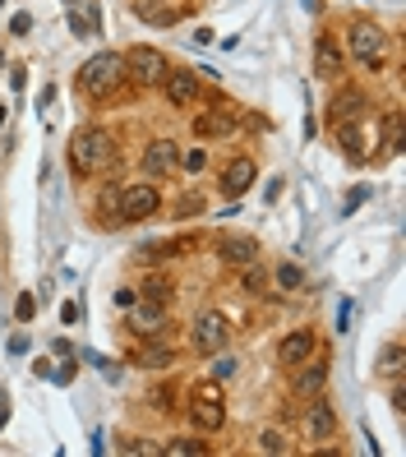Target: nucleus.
<instances>
[{
  "mask_svg": "<svg viewBox=\"0 0 406 457\" xmlns=\"http://www.w3.org/2000/svg\"><path fill=\"white\" fill-rule=\"evenodd\" d=\"M231 129H236V116L227 112V106H212V112L195 116V134H199V139H227Z\"/></svg>",
  "mask_w": 406,
  "mask_h": 457,
  "instance_id": "nucleus-17",
  "label": "nucleus"
},
{
  "mask_svg": "<svg viewBox=\"0 0 406 457\" xmlns=\"http://www.w3.org/2000/svg\"><path fill=\"white\" fill-rule=\"evenodd\" d=\"M295 397H319L323 388H328V361H301V365H295Z\"/></svg>",
  "mask_w": 406,
  "mask_h": 457,
  "instance_id": "nucleus-10",
  "label": "nucleus"
},
{
  "mask_svg": "<svg viewBox=\"0 0 406 457\" xmlns=\"http://www.w3.org/2000/svg\"><path fill=\"white\" fill-rule=\"evenodd\" d=\"M342 70H346V56L337 51V42L333 37H319L314 42V74L333 84V79H342Z\"/></svg>",
  "mask_w": 406,
  "mask_h": 457,
  "instance_id": "nucleus-16",
  "label": "nucleus"
},
{
  "mask_svg": "<svg viewBox=\"0 0 406 457\" xmlns=\"http://www.w3.org/2000/svg\"><path fill=\"white\" fill-rule=\"evenodd\" d=\"M254 176H259V167H254V157H231V162L222 167V195H231V199H240L254 185Z\"/></svg>",
  "mask_w": 406,
  "mask_h": 457,
  "instance_id": "nucleus-11",
  "label": "nucleus"
},
{
  "mask_svg": "<svg viewBox=\"0 0 406 457\" xmlns=\"http://www.w3.org/2000/svg\"><path fill=\"white\" fill-rule=\"evenodd\" d=\"M125 74L139 79V84H162V79H167V56L153 46H129L125 51Z\"/></svg>",
  "mask_w": 406,
  "mask_h": 457,
  "instance_id": "nucleus-7",
  "label": "nucleus"
},
{
  "mask_svg": "<svg viewBox=\"0 0 406 457\" xmlns=\"http://www.w3.org/2000/svg\"><path fill=\"white\" fill-rule=\"evenodd\" d=\"M162 88H167V102H171V106H195V97H199V79H195V70H167Z\"/></svg>",
  "mask_w": 406,
  "mask_h": 457,
  "instance_id": "nucleus-13",
  "label": "nucleus"
},
{
  "mask_svg": "<svg viewBox=\"0 0 406 457\" xmlns=\"http://www.w3.org/2000/svg\"><path fill=\"white\" fill-rule=\"evenodd\" d=\"M259 453H286V439L278 435V429H263V435H259Z\"/></svg>",
  "mask_w": 406,
  "mask_h": 457,
  "instance_id": "nucleus-26",
  "label": "nucleus"
},
{
  "mask_svg": "<svg viewBox=\"0 0 406 457\" xmlns=\"http://www.w3.org/2000/svg\"><path fill=\"white\" fill-rule=\"evenodd\" d=\"M227 337H231V324H227L222 310H203V314L195 319V328H189V346H195V352H203V356L227 352Z\"/></svg>",
  "mask_w": 406,
  "mask_h": 457,
  "instance_id": "nucleus-3",
  "label": "nucleus"
},
{
  "mask_svg": "<svg viewBox=\"0 0 406 457\" xmlns=\"http://www.w3.org/2000/svg\"><path fill=\"white\" fill-rule=\"evenodd\" d=\"M231 374H236V356L218 352V361H212V379H231Z\"/></svg>",
  "mask_w": 406,
  "mask_h": 457,
  "instance_id": "nucleus-27",
  "label": "nucleus"
},
{
  "mask_svg": "<svg viewBox=\"0 0 406 457\" xmlns=\"http://www.w3.org/2000/svg\"><path fill=\"white\" fill-rule=\"evenodd\" d=\"M203 162H208V157H203V148H189V153L180 157L176 167H185V171H203Z\"/></svg>",
  "mask_w": 406,
  "mask_h": 457,
  "instance_id": "nucleus-28",
  "label": "nucleus"
},
{
  "mask_svg": "<svg viewBox=\"0 0 406 457\" xmlns=\"http://www.w3.org/2000/svg\"><path fill=\"white\" fill-rule=\"evenodd\" d=\"M351 51L365 70H384V29L378 23H351Z\"/></svg>",
  "mask_w": 406,
  "mask_h": 457,
  "instance_id": "nucleus-5",
  "label": "nucleus"
},
{
  "mask_svg": "<svg viewBox=\"0 0 406 457\" xmlns=\"http://www.w3.org/2000/svg\"><path fill=\"white\" fill-rule=\"evenodd\" d=\"M144 365H148V370H167V365H171V352H148Z\"/></svg>",
  "mask_w": 406,
  "mask_h": 457,
  "instance_id": "nucleus-29",
  "label": "nucleus"
},
{
  "mask_svg": "<svg viewBox=\"0 0 406 457\" xmlns=\"http://www.w3.org/2000/svg\"><path fill=\"white\" fill-rule=\"evenodd\" d=\"M139 333H162L167 328V305H157V301H139Z\"/></svg>",
  "mask_w": 406,
  "mask_h": 457,
  "instance_id": "nucleus-19",
  "label": "nucleus"
},
{
  "mask_svg": "<svg viewBox=\"0 0 406 457\" xmlns=\"http://www.w3.org/2000/svg\"><path fill=\"white\" fill-rule=\"evenodd\" d=\"M365 93H356V88H342L337 97H333V106H328V120L333 125H356V120H365Z\"/></svg>",
  "mask_w": 406,
  "mask_h": 457,
  "instance_id": "nucleus-14",
  "label": "nucleus"
},
{
  "mask_svg": "<svg viewBox=\"0 0 406 457\" xmlns=\"http://www.w3.org/2000/svg\"><path fill=\"white\" fill-rule=\"evenodd\" d=\"M189 416H195L199 429H222V425H227V407H222V402L212 397L208 388H203V397L195 402V411H189Z\"/></svg>",
  "mask_w": 406,
  "mask_h": 457,
  "instance_id": "nucleus-18",
  "label": "nucleus"
},
{
  "mask_svg": "<svg viewBox=\"0 0 406 457\" xmlns=\"http://www.w3.org/2000/svg\"><path fill=\"white\" fill-rule=\"evenodd\" d=\"M218 259H222L227 268H245V263L259 259V240L245 236V231H227V236L218 240Z\"/></svg>",
  "mask_w": 406,
  "mask_h": 457,
  "instance_id": "nucleus-9",
  "label": "nucleus"
},
{
  "mask_svg": "<svg viewBox=\"0 0 406 457\" xmlns=\"http://www.w3.org/2000/svg\"><path fill=\"white\" fill-rule=\"evenodd\" d=\"M185 10H189V0H139V5H134V14H139L144 23H162V29H167V23H180Z\"/></svg>",
  "mask_w": 406,
  "mask_h": 457,
  "instance_id": "nucleus-12",
  "label": "nucleus"
},
{
  "mask_svg": "<svg viewBox=\"0 0 406 457\" xmlns=\"http://www.w3.org/2000/svg\"><path fill=\"white\" fill-rule=\"evenodd\" d=\"M310 356H314V333H310V328L286 333V337H282V346H278V365H286V370H295V365L310 361Z\"/></svg>",
  "mask_w": 406,
  "mask_h": 457,
  "instance_id": "nucleus-15",
  "label": "nucleus"
},
{
  "mask_svg": "<svg viewBox=\"0 0 406 457\" xmlns=\"http://www.w3.org/2000/svg\"><path fill=\"white\" fill-rule=\"evenodd\" d=\"M176 162H180V148H176L171 139H153V144L144 148V157H139V167H144L148 180H167V176L176 171Z\"/></svg>",
  "mask_w": 406,
  "mask_h": 457,
  "instance_id": "nucleus-8",
  "label": "nucleus"
},
{
  "mask_svg": "<svg viewBox=\"0 0 406 457\" xmlns=\"http://www.w3.org/2000/svg\"><path fill=\"white\" fill-rule=\"evenodd\" d=\"M301 282H305V278H301V268H295V263H282V268H278V287H282V291H295Z\"/></svg>",
  "mask_w": 406,
  "mask_h": 457,
  "instance_id": "nucleus-25",
  "label": "nucleus"
},
{
  "mask_svg": "<svg viewBox=\"0 0 406 457\" xmlns=\"http://www.w3.org/2000/svg\"><path fill=\"white\" fill-rule=\"evenodd\" d=\"M162 208L157 185H125L120 199H116V222H144Z\"/></svg>",
  "mask_w": 406,
  "mask_h": 457,
  "instance_id": "nucleus-4",
  "label": "nucleus"
},
{
  "mask_svg": "<svg viewBox=\"0 0 406 457\" xmlns=\"http://www.w3.org/2000/svg\"><path fill=\"white\" fill-rule=\"evenodd\" d=\"M33 310H37V301H33V295H19V305H14V314H19V319H33Z\"/></svg>",
  "mask_w": 406,
  "mask_h": 457,
  "instance_id": "nucleus-30",
  "label": "nucleus"
},
{
  "mask_svg": "<svg viewBox=\"0 0 406 457\" xmlns=\"http://www.w3.org/2000/svg\"><path fill=\"white\" fill-rule=\"evenodd\" d=\"M378 374H384V379H397L402 374V342H388L384 352H378Z\"/></svg>",
  "mask_w": 406,
  "mask_h": 457,
  "instance_id": "nucleus-20",
  "label": "nucleus"
},
{
  "mask_svg": "<svg viewBox=\"0 0 406 457\" xmlns=\"http://www.w3.org/2000/svg\"><path fill=\"white\" fill-rule=\"evenodd\" d=\"M139 291H144V301H157V305L171 301V282H167V278H148Z\"/></svg>",
  "mask_w": 406,
  "mask_h": 457,
  "instance_id": "nucleus-23",
  "label": "nucleus"
},
{
  "mask_svg": "<svg viewBox=\"0 0 406 457\" xmlns=\"http://www.w3.org/2000/svg\"><path fill=\"white\" fill-rule=\"evenodd\" d=\"M162 453H167V457H199L203 453V439H171Z\"/></svg>",
  "mask_w": 406,
  "mask_h": 457,
  "instance_id": "nucleus-24",
  "label": "nucleus"
},
{
  "mask_svg": "<svg viewBox=\"0 0 406 457\" xmlns=\"http://www.w3.org/2000/svg\"><path fill=\"white\" fill-rule=\"evenodd\" d=\"M125 79V56H116V51H97L93 61H84V70H79V88L93 93V97H112L120 88Z\"/></svg>",
  "mask_w": 406,
  "mask_h": 457,
  "instance_id": "nucleus-2",
  "label": "nucleus"
},
{
  "mask_svg": "<svg viewBox=\"0 0 406 457\" xmlns=\"http://www.w3.org/2000/svg\"><path fill=\"white\" fill-rule=\"evenodd\" d=\"M240 282H245V291H250V295H259V291L268 287L263 263H259V259H254V263H245V268H240Z\"/></svg>",
  "mask_w": 406,
  "mask_h": 457,
  "instance_id": "nucleus-21",
  "label": "nucleus"
},
{
  "mask_svg": "<svg viewBox=\"0 0 406 457\" xmlns=\"http://www.w3.org/2000/svg\"><path fill=\"white\" fill-rule=\"evenodd\" d=\"M112 157H116V139H112L106 129H97V125L79 129L74 139H70V162H74L79 176H97V171H106V167H112Z\"/></svg>",
  "mask_w": 406,
  "mask_h": 457,
  "instance_id": "nucleus-1",
  "label": "nucleus"
},
{
  "mask_svg": "<svg viewBox=\"0 0 406 457\" xmlns=\"http://www.w3.org/2000/svg\"><path fill=\"white\" fill-rule=\"evenodd\" d=\"M301 435L305 439H314V444H323V439H333L337 435V407L328 397H310V407H305V416H301Z\"/></svg>",
  "mask_w": 406,
  "mask_h": 457,
  "instance_id": "nucleus-6",
  "label": "nucleus"
},
{
  "mask_svg": "<svg viewBox=\"0 0 406 457\" xmlns=\"http://www.w3.org/2000/svg\"><path fill=\"white\" fill-rule=\"evenodd\" d=\"M384 144H388V153H402V112L384 116Z\"/></svg>",
  "mask_w": 406,
  "mask_h": 457,
  "instance_id": "nucleus-22",
  "label": "nucleus"
}]
</instances>
